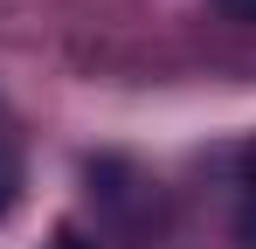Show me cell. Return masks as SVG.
Masks as SVG:
<instances>
[{
  "label": "cell",
  "instance_id": "cell-2",
  "mask_svg": "<svg viewBox=\"0 0 256 249\" xmlns=\"http://www.w3.org/2000/svg\"><path fill=\"white\" fill-rule=\"evenodd\" d=\"M21 201V152H14V138H0V222L14 214Z\"/></svg>",
  "mask_w": 256,
  "mask_h": 249
},
{
  "label": "cell",
  "instance_id": "cell-4",
  "mask_svg": "<svg viewBox=\"0 0 256 249\" xmlns=\"http://www.w3.org/2000/svg\"><path fill=\"white\" fill-rule=\"evenodd\" d=\"M214 7H222L228 21H256V0H214Z\"/></svg>",
  "mask_w": 256,
  "mask_h": 249
},
{
  "label": "cell",
  "instance_id": "cell-1",
  "mask_svg": "<svg viewBox=\"0 0 256 249\" xmlns=\"http://www.w3.org/2000/svg\"><path fill=\"white\" fill-rule=\"evenodd\" d=\"M236 242L256 249V138L236 152Z\"/></svg>",
  "mask_w": 256,
  "mask_h": 249
},
{
  "label": "cell",
  "instance_id": "cell-3",
  "mask_svg": "<svg viewBox=\"0 0 256 249\" xmlns=\"http://www.w3.org/2000/svg\"><path fill=\"white\" fill-rule=\"evenodd\" d=\"M42 249H104V242H97V236H84L76 222H62V228H56V236H48Z\"/></svg>",
  "mask_w": 256,
  "mask_h": 249
}]
</instances>
